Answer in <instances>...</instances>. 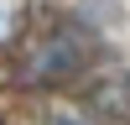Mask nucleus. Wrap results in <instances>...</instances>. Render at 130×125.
<instances>
[{
  "label": "nucleus",
  "instance_id": "nucleus-2",
  "mask_svg": "<svg viewBox=\"0 0 130 125\" xmlns=\"http://www.w3.org/2000/svg\"><path fill=\"white\" fill-rule=\"evenodd\" d=\"M21 16H26V0H0V47H10V42H16Z\"/></svg>",
  "mask_w": 130,
  "mask_h": 125
},
{
  "label": "nucleus",
  "instance_id": "nucleus-1",
  "mask_svg": "<svg viewBox=\"0 0 130 125\" xmlns=\"http://www.w3.org/2000/svg\"><path fill=\"white\" fill-rule=\"evenodd\" d=\"M83 52H89V37H83L78 26H62V31H52L37 47V57H31L26 73L31 78H68V73L83 68Z\"/></svg>",
  "mask_w": 130,
  "mask_h": 125
},
{
  "label": "nucleus",
  "instance_id": "nucleus-3",
  "mask_svg": "<svg viewBox=\"0 0 130 125\" xmlns=\"http://www.w3.org/2000/svg\"><path fill=\"white\" fill-rule=\"evenodd\" d=\"M47 125H89V120H83V115H52Z\"/></svg>",
  "mask_w": 130,
  "mask_h": 125
}]
</instances>
